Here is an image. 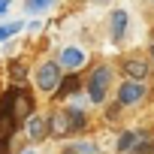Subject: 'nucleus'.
I'll return each mask as SVG.
<instances>
[{
  "instance_id": "obj_9",
  "label": "nucleus",
  "mask_w": 154,
  "mask_h": 154,
  "mask_svg": "<svg viewBox=\"0 0 154 154\" xmlns=\"http://www.w3.org/2000/svg\"><path fill=\"white\" fill-rule=\"evenodd\" d=\"M124 72H127V79L142 82L145 72H148V63H145V60H127V63H124Z\"/></svg>"
},
{
  "instance_id": "obj_7",
  "label": "nucleus",
  "mask_w": 154,
  "mask_h": 154,
  "mask_svg": "<svg viewBox=\"0 0 154 154\" xmlns=\"http://www.w3.org/2000/svg\"><path fill=\"white\" fill-rule=\"evenodd\" d=\"M79 88H82L79 75H75V72H69L66 79H60V85H57L54 97H57V100H66V97H72V94H79Z\"/></svg>"
},
{
  "instance_id": "obj_21",
  "label": "nucleus",
  "mask_w": 154,
  "mask_h": 154,
  "mask_svg": "<svg viewBox=\"0 0 154 154\" xmlns=\"http://www.w3.org/2000/svg\"><path fill=\"white\" fill-rule=\"evenodd\" d=\"M63 154H75V151H72V148H66V151H63Z\"/></svg>"
},
{
  "instance_id": "obj_11",
  "label": "nucleus",
  "mask_w": 154,
  "mask_h": 154,
  "mask_svg": "<svg viewBox=\"0 0 154 154\" xmlns=\"http://www.w3.org/2000/svg\"><path fill=\"white\" fill-rule=\"evenodd\" d=\"M133 145H136V133L133 130H124L118 136V142H115V151L118 154H127V151H133Z\"/></svg>"
},
{
  "instance_id": "obj_5",
  "label": "nucleus",
  "mask_w": 154,
  "mask_h": 154,
  "mask_svg": "<svg viewBox=\"0 0 154 154\" xmlns=\"http://www.w3.org/2000/svg\"><path fill=\"white\" fill-rule=\"evenodd\" d=\"M24 127H27L30 142H42V139L48 136V118H45V115H30V118L24 121Z\"/></svg>"
},
{
  "instance_id": "obj_16",
  "label": "nucleus",
  "mask_w": 154,
  "mask_h": 154,
  "mask_svg": "<svg viewBox=\"0 0 154 154\" xmlns=\"http://www.w3.org/2000/svg\"><path fill=\"white\" fill-rule=\"evenodd\" d=\"M72 151H75V154H97V145H94V142H79Z\"/></svg>"
},
{
  "instance_id": "obj_23",
  "label": "nucleus",
  "mask_w": 154,
  "mask_h": 154,
  "mask_svg": "<svg viewBox=\"0 0 154 154\" xmlns=\"http://www.w3.org/2000/svg\"><path fill=\"white\" fill-rule=\"evenodd\" d=\"M24 154H33V151H24Z\"/></svg>"
},
{
  "instance_id": "obj_22",
  "label": "nucleus",
  "mask_w": 154,
  "mask_h": 154,
  "mask_svg": "<svg viewBox=\"0 0 154 154\" xmlns=\"http://www.w3.org/2000/svg\"><path fill=\"white\" fill-rule=\"evenodd\" d=\"M151 57H154V45H151Z\"/></svg>"
},
{
  "instance_id": "obj_1",
  "label": "nucleus",
  "mask_w": 154,
  "mask_h": 154,
  "mask_svg": "<svg viewBox=\"0 0 154 154\" xmlns=\"http://www.w3.org/2000/svg\"><path fill=\"white\" fill-rule=\"evenodd\" d=\"M109 82H112V69L109 66H97L91 72V82H88V100L94 106H100L106 100V91H109Z\"/></svg>"
},
{
  "instance_id": "obj_20",
  "label": "nucleus",
  "mask_w": 154,
  "mask_h": 154,
  "mask_svg": "<svg viewBox=\"0 0 154 154\" xmlns=\"http://www.w3.org/2000/svg\"><path fill=\"white\" fill-rule=\"evenodd\" d=\"M9 3H12V0H0V15H3V12L9 9Z\"/></svg>"
},
{
  "instance_id": "obj_13",
  "label": "nucleus",
  "mask_w": 154,
  "mask_h": 154,
  "mask_svg": "<svg viewBox=\"0 0 154 154\" xmlns=\"http://www.w3.org/2000/svg\"><path fill=\"white\" fill-rule=\"evenodd\" d=\"M66 118H69V124H72V133L85 127V112H82V109H66Z\"/></svg>"
},
{
  "instance_id": "obj_10",
  "label": "nucleus",
  "mask_w": 154,
  "mask_h": 154,
  "mask_svg": "<svg viewBox=\"0 0 154 154\" xmlns=\"http://www.w3.org/2000/svg\"><path fill=\"white\" fill-rule=\"evenodd\" d=\"M124 30H127V12L124 9H115V15H112V36L121 39Z\"/></svg>"
},
{
  "instance_id": "obj_12",
  "label": "nucleus",
  "mask_w": 154,
  "mask_h": 154,
  "mask_svg": "<svg viewBox=\"0 0 154 154\" xmlns=\"http://www.w3.org/2000/svg\"><path fill=\"white\" fill-rule=\"evenodd\" d=\"M136 154H151L154 151V142L148 139V133H136V145H133Z\"/></svg>"
},
{
  "instance_id": "obj_3",
  "label": "nucleus",
  "mask_w": 154,
  "mask_h": 154,
  "mask_svg": "<svg viewBox=\"0 0 154 154\" xmlns=\"http://www.w3.org/2000/svg\"><path fill=\"white\" fill-rule=\"evenodd\" d=\"M142 97H145V85L142 82H136V79L121 82V88H118V103L121 106H136Z\"/></svg>"
},
{
  "instance_id": "obj_6",
  "label": "nucleus",
  "mask_w": 154,
  "mask_h": 154,
  "mask_svg": "<svg viewBox=\"0 0 154 154\" xmlns=\"http://www.w3.org/2000/svg\"><path fill=\"white\" fill-rule=\"evenodd\" d=\"M57 63L63 66V69H69V72H75L82 63H85V51L82 48H72V45H66L63 51H60V57H57Z\"/></svg>"
},
{
  "instance_id": "obj_15",
  "label": "nucleus",
  "mask_w": 154,
  "mask_h": 154,
  "mask_svg": "<svg viewBox=\"0 0 154 154\" xmlns=\"http://www.w3.org/2000/svg\"><path fill=\"white\" fill-rule=\"evenodd\" d=\"M54 3V0H27V12H42Z\"/></svg>"
},
{
  "instance_id": "obj_17",
  "label": "nucleus",
  "mask_w": 154,
  "mask_h": 154,
  "mask_svg": "<svg viewBox=\"0 0 154 154\" xmlns=\"http://www.w3.org/2000/svg\"><path fill=\"white\" fill-rule=\"evenodd\" d=\"M118 109H121V103H118V100H115V103H109V106H106V118H109V121H115V118H118Z\"/></svg>"
},
{
  "instance_id": "obj_14",
  "label": "nucleus",
  "mask_w": 154,
  "mask_h": 154,
  "mask_svg": "<svg viewBox=\"0 0 154 154\" xmlns=\"http://www.w3.org/2000/svg\"><path fill=\"white\" fill-rule=\"evenodd\" d=\"M21 30V21H12V24H3V27H0V42H3V39H9L12 33H18Z\"/></svg>"
},
{
  "instance_id": "obj_2",
  "label": "nucleus",
  "mask_w": 154,
  "mask_h": 154,
  "mask_svg": "<svg viewBox=\"0 0 154 154\" xmlns=\"http://www.w3.org/2000/svg\"><path fill=\"white\" fill-rule=\"evenodd\" d=\"M60 72H63L60 63H42V66L36 69V88L45 91V94L57 91V85H60Z\"/></svg>"
},
{
  "instance_id": "obj_8",
  "label": "nucleus",
  "mask_w": 154,
  "mask_h": 154,
  "mask_svg": "<svg viewBox=\"0 0 154 154\" xmlns=\"http://www.w3.org/2000/svg\"><path fill=\"white\" fill-rule=\"evenodd\" d=\"M48 133H51V136H66V133H72V124H69L66 112H57V115L48 118Z\"/></svg>"
},
{
  "instance_id": "obj_18",
  "label": "nucleus",
  "mask_w": 154,
  "mask_h": 154,
  "mask_svg": "<svg viewBox=\"0 0 154 154\" xmlns=\"http://www.w3.org/2000/svg\"><path fill=\"white\" fill-rule=\"evenodd\" d=\"M12 79H18V82L24 79V66L21 63H12Z\"/></svg>"
},
{
  "instance_id": "obj_4",
  "label": "nucleus",
  "mask_w": 154,
  "mask_h": 154,
  "mask_svg": "<svg viewBox=\"0 0 154 154\" xmlns=\"http://www.w3.org/2000/svg\"><path fill=\"white\" fill-rule=\"evenodd\" d=\"M15 91V97H12V109H15V121L18 124H24L30 115H33V100H30V94L24 91V88H12Z\"/></svg>"
},
{
  "instance_id": "obj_19",
  "label": "nucleus",
  "mask_w": 154,
  "mask_h": 154,
  "mask_svg": "<svg viewBox=\"0 0 154 154\" xmlns=\"http://www.w3.org/2000/svg\"><path fill=\"white\" fill-rule=\"evenodd\" d=\"M0 154H9V139L0 136Z\"/></svg>"
}]
</instances>
